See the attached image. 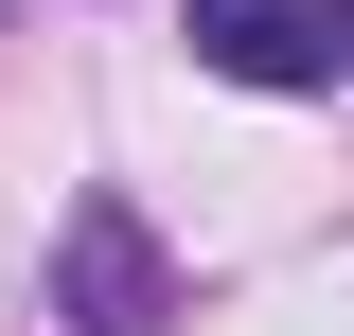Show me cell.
<instances>
[{
    "instance_id": "6da1fadb",
    "label": "cell",
    "mask_w": 354,
    "mask_h": 336,
    "mask_svg": "<svg viewBox=\"0 0 354 336\" xmlns=\"http://www.w3.org/2000/svg\"><path fill=\"white\" fill-rule=\"evenodd\" d=\"M53 319L71 336H160L177 319V265H160V230H142L124 195H88L71 230H53Z\"/></svg>"
},
{
    "instance_id": "7a4b0ae2",
    "label": "cell",
    "mask_w": 354,
    "mask_h": 336,
    "mask_svg": "<svg viewBox=\"0 0 354 336\" xmlns=\"http://www.w3.org/2000/svg\"><path fill=\"white\" fill-rule=\"evenodd\" d=\"M195 71H230V88H337L354 71V0H195Z\"/></svg>"
}]
</instances>
